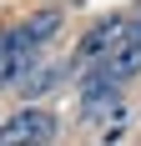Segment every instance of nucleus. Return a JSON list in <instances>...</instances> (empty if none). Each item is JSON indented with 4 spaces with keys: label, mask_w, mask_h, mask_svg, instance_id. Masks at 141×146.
I'll return each instance as SVG.
<instances>
[{
    "label": "nucleus",
    "mask_w": 141,
    "mask_h": 146,
    "mask_svg": "<svg viewBox=\"0 0 141 146\" xmlns=\"http://www.w3.org/2000/svg\"><path fill=\"white\" fill-rule=\"evenodd\" d=\"M51 136H56V116L41 106H25L20 116H10L0 126V146H45Z\"/></svg>",
    "instance_id": "f257e3e1"
},
{
    "label": "nucleus",
    "mask_w": 141,
    "mask_h": 146,
    "mask_svg": "<svg viewBox=\"0 0 141 146\" xmlns=\"http://www.w3.org/2000/svg\"><path fill=\"white\" fill-rule=\"evenodd\" d=\"M116 101H121V86L116 81H106L101 76V66L81 81V121H101V116H111Z\"/></svg>",
    "instance_id": "f03ea898"
},
{
    "label": "nucleus",
    "mask_w": 141,
    "mask_h": 146,
    "mask_svg": "<svg viewBox=\"0 0 141 146\" xmlns=\"http://www.w3.org/2000/svg\"><path fill=\"white\" fill-rule=\"evenodd\" d=\"M30 50H35V45L25 40L20 25L0 35V86H10V81H20V76L30 71Z\"/></svg>",
    "instance_id": "7ed1b4c3"
},
{
    "label": "nucleus",
    "mask_w": 141,
    "mask_h": 146,
    "mask_svg": "<svg viewBox=\"0 0 141 146\" xmlns=\"http://www.w3.org/2000/svg\"><path fill=\"white\" fill-rule=\"evenodd\" d=\"M121 40H126V20H121V15H111V20H96V25H91V35L76 45V60H91V56H101V50L111 56Z\"/></svg>",
    "instance_id": "20e7f679"
},
{
    "label": "nucleus",
    "mask_w": 141,
    "mask_h": 146,
    "mask_svg": "<svg viewBox=\"0 0 141 146\" xmlns=\"http://www.w3.org/2000/svg\"><path fill=\"white\" fill-rule=\"evenodd\" d=\"M136 71H141V40H136V35H126L111 56L101 60V76H106V81H116V86H121V81H131Z\"/></svg>",
    "instance_id": "39448f33"
},
{
    "label": "nucleus",
    "mask_w": 141,
    "mask_h": 146,
    "mask_svg": "<svg viewBox=\"0 0 141 146\" xmlns=\"http://www.w3.org/2000/svg\"><path fill=\"white\" fill-rule=\"evenodd\" d=\"M20 30H25V40H30V45H41V40H51V35L61 30V10H41V15H30V20H25Z\"/></svg>",
    "instance_id": "423d86ee"
},
{
    "label": "nucleus",
    "mask_w": 141,
    "mask_h": 146,
    "mask_svg": "<svg viewBox=\"0 0 141 146\" xmlns=\"http://www.w3.org/2000/svg\"><path fill=\"white\" fill-rule=\"evenodd\" d=\"M131 35H136V40H141V20H136V30H131Z\"/></svg>",
    "instance_id": "0eeeda50"
}]
</instances>
